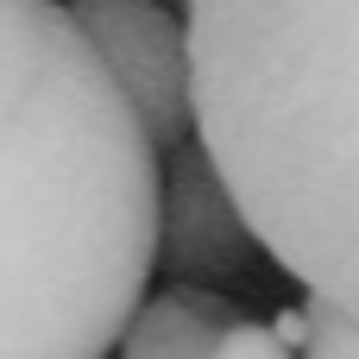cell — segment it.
Masks as SVG:
<instances>
[{"label":"cell","mask_w":359,"mask_h":359,"mask_svg":"<svg viewBox=\"0 0 359 359\" xmlns=\"http://www.w3.org/2000/svg\"><path fill=\"white\" fill-rule=\"evenodd\" d=\"M208 359H297V347H290L271 322H246V316H233V322H221Z\"/></svg>","instance_id":"52a82bcc"},{"label":"cell","mask_w":359,"mask_h":359,"mask_svg":"<svg viewBox=\"0 0 359 359\" xmlns=\"http://www.w3.org/2000/svg\"><path fill=\"white\" fill-rule=\"evenodd\" d=\"M88 50L101 57L107 82L126 95L133 120L151 145H183L196 133L189 120V38L183 19L164 0H69L63 6Z\"/></svg>","instance_id":"3957f363"},{"label":"cell","mask_w":359,"mask_h":359,"mask_svg":"<svg viewBox=\"0 0 359 359\" xmlns=\"http://www.w3.org/2000/svg\"><path fill=\"white\" fill-rule=\"evenodd\" d=\"M297 359H359V322L309 297V303H303V341H297Z\"/></svg>","instance_id":"8992f818"},{"label":"cell","mask_w":359,"mask_h":359,"mask_svg":"<svg viewBox=\"0 0 359 359\" xmlns=\"http://www.w3.org/2000/svg\"><path fill=\"white\" fill-rule=\"evenodd\" d=\"M265 265L259 233L246 227L240 202L227 196L221 170L208 164L202 145H170L164 170H158V240H151V271H164V284H202V290H227L240 278H252Z\"/></svg>","instance_id":"277c9868"},{"label":"cell","mask_w":359,"mask_h":359,"mask_svg":"<svg viewBox=\"0 0 359 359\" xmlns=\"http://www.w3.org/2000/svg\"><path fill=\"white\" fill-rule=\"evenodd\" d=\"M240 309L221 290L202 284H164L158 297H139V309L120 328V359H208L221 322H233Z\"/></svg>","instance_id":"5b68a950"},{"label":"cell","mask_w":359,"mask_h":359,"mask_svg":"<svg viewBox=\"0 0 359 359\" xmlns=\"http://www.w3.org/2000/svg\"><path fill=\"white\" fill-rule=\"evenodd\" d=\"M158 145L57 0H0V359H107L151 290Z\"/></svg>","instance_id":"6da1fadb"},{"label":"cell","mask_w":359,"mask_h":359,"mask_svg":"<svg viewBox=\"0 0 359 359\" xmlns=\"http://www.w3.org/2000/svg\"><path fill=\"white\" fill-rule=\"evenodd\" d=\"M189 120L265 259L359 322V0H189Z\"/></svg>","instance_id":"7a4b0ae2"}]
</instances>
